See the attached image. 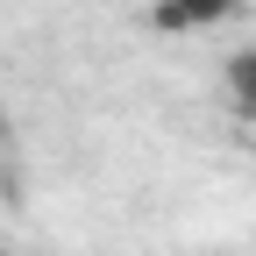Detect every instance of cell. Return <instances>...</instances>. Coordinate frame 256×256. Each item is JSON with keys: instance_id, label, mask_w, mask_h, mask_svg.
I'll use <instances>...</instances> for the list:
<instances>
[{"instance_id": "2", "label": "cell", "mask_w": 256, "mask_h": 256, "mask_svg": "<svg viewBox=\"0 0 256 256\" xmlns=\"http://www.w3.org/2000/svg\"><path fill=\"white\" fill-rule=\"evenodd\" d=\"M220 86H228V100L242 121H256V50H235L228 64H220Z\"/></svg>"}, {"instance_id": "3", "label": "cell", "mask_w": 256, "mask_h": 256, "mask_svg": "<svg viewBox=\"0 0 256 256\" xmlns=\"http://www.w3.org/2000/svg\"><path fill=\"white\" fill-rule=\"evenodd\" d=\"M249 136H256V121H249Z\"/></svg>"}, {"instance_id": "1", "label": "cell", "mask_w": 256, "mask_h": 256, "mask_svg": "<svg viewBox=\"0 0 256 256\" xmlns=\"http://www.w3.org/2000/svg\"><path fill=\"white\" fill-rule=\"evenodd\" d=\"M235 14H242V0H156L150 8V22L164 36H200V28H220Z\"/></svg>"}, {"instance_id": "4", "label": "cell", "mask_w": 256, "mask_h": 256, "mask_svg": "<svg viewBox=\"0 0 256 256\" xmlns=\"http://www.w3.org/2000/svg\"><path fill=\"white\" fill-rule=\"evenodd\" d=\"M0 256H14V249H0Z\"/></svg>"}]
</instances>
